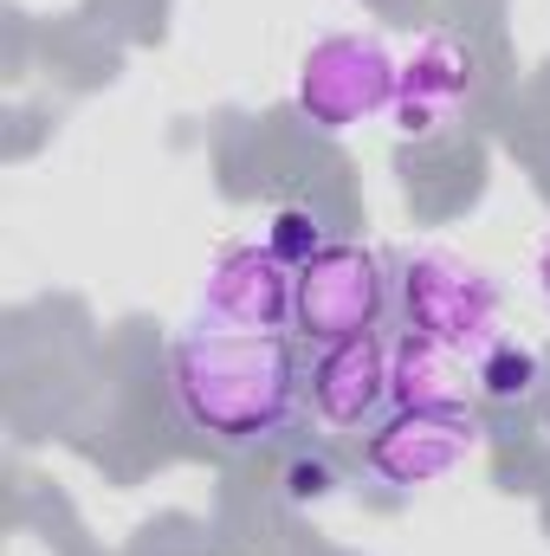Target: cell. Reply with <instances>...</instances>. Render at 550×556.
<instances>
[{"label": "cell", "instance_id": "obj_2", "mask_svg": "<svg viewBox=\"0 0 550 556\" xmlns=\"http://www.w3.org/2000/svg\"><path fill=\"white\" fill-rule=\"evenodd\" d=\"M396 311L414 337H434L460 356H479L492 337H505L499 330V317H505L499 278L447 247H414L396 260Z\"/></svg>", "mask_w": 550, "mask_h": 556}, {"label": "cell", "instance_id": "obj_1", "mask_svg": "<svg viewBox=\"0 0 550 556\" xmlns=\"http://www.w3.org/2000/svg\"><path fill=\"white\" fill-rule=\"evenodd\" d=\"M168 402L221 453H260L304 408V363L291 337L188 324L168 343Z\"/></svg>", "mask_w": 550, "mask_h": 556}, {"label": "cell", "instance_id": "obj_10", "mask_svg": "<svg viewBox=\"0 0 550 556\" xmlns=\"http://www.w3.org/2000/svg\"><path fill=\"white\" fill-rule=\"evenodd\" d=\"M538 376H545V363H538V350L518 343V337H492V343L473 356V389H479L486 402H532V395H538Z\"/></svg>", "mask_w": 550, "mask_h": 556}, {"label": "cell", "instance_id": "obj_7", "mask_svg": "<svg viewBox=\"0 0 550 556\" xmlns=\"http://www.w3.org/2000/svg\"><path fill=\"white\" fill-rule=\"evenodd\" d=\"M291 291H298V273L266 240H234V247H221V260L201 278V324L285 337L291 330Z\"/></svg>", "mask_w": 550, "mask_h": 556}, {"label": "cell", "instance_id": "obj_5", "mask_svg": "<svg viewBox=\"0 0 550 556\" xmlns=\"http://www.w3.org/2000/svg\"><path fill=\"white\" fill-rule=\"evenodd\" d=\"M486 98V46L460 26H440L402 59L396 78V104H389V130L402 142H434L453 137Z\"/></svg>", "mask_w": 550, "mask_h": 556}, {"label": "cell", "instance_id": "obj_6", "mask_svg": "<svg viewBox=\"0 0 550 556\" xmlns=\"http://www.w3.org/2000/svg\"><path fill=\"white\" fill-rule=\"evenodd\" d=\"M479 453V415L473 408H396L370 427L363 440V472L389 492H421L453 479Z\"/></svg>", "mask_w": 550, "mask_h": 556}, {"label": "cell", "instance_id": "obj_13", "mask_svg": "<svg viewBox=\"0 0 550 556\" xmlns=\"http://www.w3.org/2000/svg\"><path fill=\"white\" fill-rule=\"evenodd\" d=\"M532 278H538V298L550 304V233L532 247Z\"/></svg>", "mask_w": 550, "mask_h": 556}, {"label": "cell", "instance_id": "obj_11", "mask_svg": "<svg viewBox=\"0 0 550 556\" xmlns=\"http://www.w3.org/2000/svg\"><path fill=\"white\" fill-rule=\"evenodd\" d=\"M266 247H273L278 260L298 273V266H311L330 240H324V220L311 214V207H278L273 214V227H266Z\"/></svg>", "mask_w": 550, "mask_h": 556}, {"label": "cell", "instance_id": "obj_4", "mask_svg": "<svg viewBox=\"0 0 550 556\" xmlns=\"http://www.w3.org/2000/svg\"><path fill=\"white\" fill-rule=\"evenodd\" d=\"M389 311H396V273L363 240H330L311 266H298L291 330L317 350L350 343V337H376Z\"/></svg>", "mask_w": 550, "mask_h": 556}, {"label": "cell", "instance_id": "obj_8", "mask_svg": "<svg viewBox=\"0 0 550 556\" xmlns=\"http://www.w3.org/2000/svg\"><path fill=\"white\" fill-rule=\"evenodd\" d=\"M304 402L317 427L330 433H363L376 415L396 402L389 395V350L383 337H350V343H324L304 369Z\"/></svg>", "mask_w": 550, "mask_h": 556}, {"label": "cell", "instance_id": "obj_3", "mask_svg": "<svg viewBox=\"0 0 550 556\" xmlns=\"http://www.w3.org/2000/svg\"><path fill=\"white\" fill-rule=\"evenodd\" d=\"M396 78H402V59L389 52L383 33H324L298 59L291 104H298V117L311 130L343 137V130H357L370 117H389Z\"/></svg>", "mask_w": 550, "mask_h": 556}, {"label": "cell", "instance_id": "obj_9", "mask_svg": "<svg viewBox=\"0 0 550 556\" xmlns=\"http://www.w3.org/2000/svg\"><path fill=\"white\" fill-rule=\"evenodd\" d=\"M389 395L396 408H473V356L434 343V337H414L402 330V343L389 350Z\"/></svg>", "mask_w": 550, "mask_h": 556}, {"label": "cell", "instance_id": "obj_12", "mask_svg": "<svg viewBox=\"0 0 550 556\" xmlns=\"http://www.w3.org/2000/svg\"><path fill=\"white\" fill-rule=\"evenodd\" d=\"M330 492H337L330 459L304 453V459H291V466H285V498H291V505H317V498H330Z\"/></svg>", "mask_w": 550, "mask_h": 556}]
</instances>
